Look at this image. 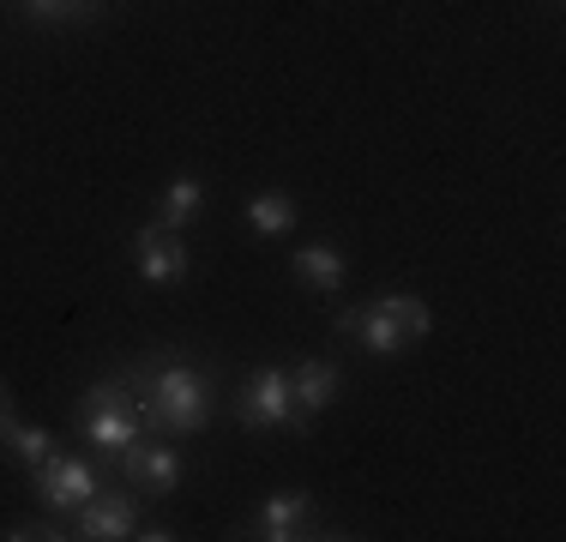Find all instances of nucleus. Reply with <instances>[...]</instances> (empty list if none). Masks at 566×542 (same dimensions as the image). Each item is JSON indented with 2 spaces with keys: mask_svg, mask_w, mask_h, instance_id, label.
<instances>
[{
  "mask_svg": "<svg viewBox=\"0 0 566 542\" xmlns=\"http://www.w3.org/2000/svg\"><path fill=\"white\" fill-rule=\"evenodd\" d=\"M120 379L133 386V410H139L145 434L181 440V434H206L211 416H218V379H211V368L175 356V350L139 356Z\"/></svg>",
  "mask_w": 566,
  "mask_h": 542,
  "instance_id": "1",
  "label": "nucleus"
},
{
  "mask_svg": "<svg viewBox=\"0 0 566 542\" xmlns=\"http://www.w3.org/2000/svg\"><path fill=\"white\" fill-rule=\"evenodd\" d=\"M78 434L97 446V458H120V446H133L145 434L139 410H133V386L127 379H97L78 398Z\"/></svg>",
  "mask_w": 566,
  "mask_h": 542,
  "instance_id": "2",
  "label": "nucleus"
},
{
  "mask_svg": "<svg viewBox=\"0 0 566 542\" xmlns=\"http://www.w3.org/2000/svg\"><path fill=\"white\" fill-rule=\"evenodd\" d=\"M235 416H241L248 428H290V434H307V423H314V416L295 410L290 368H277V362H265V368H253L248 379H241Z\"/></svg>",
  "mask_w": 566,
  "mask_h": 542,
  "instance_id": "3",
  "label": "nucleus"
},
{
  "mask_svg": "<svg viewBox=\"0 0 566 542\" xmlns=\"http://www.w3.org/2000/svg\"><path fill=\"white\" fill-rule=\"evenodd\" d=\"M31 482H36V507H43L49 519H66V512H78L103 488V470L91 465L85 452H55L31 470Z\"/></svg>",
  "mask_w": 566,
  "mask_h": 542,
  "instance_id": "4",
  "label": "nucleus"
},
{
  "mask_svg": "<svg viewBox=\"0 0 566 542\" xmlns=\"http://www.w3.org/2000/svg\"><path fill=\"white\" fill-rule=\"evenodd\" d=\"M115 465H120V477H127L133 488H139V494H157V500L175 494V482L187 477L181 452H175L169 440H145V434H139L133 446H120V458H115Z\"/></svg>",
  "mask_w": 566,
  "mask_h": 542,
  "instance_id": "5",
  "label": "nucleus"
},
{
  "mask_svg": "<svg viewBox=\"0 0 566 542\" xmlns=\"http://www.w3.org/2000/svg\"><path fill=\"white\" fill-rule=\"evenodd\" d=\"M73 519H78L73 536H85V542H120V536H133V524H139V500H133V488H97V494H91Z\"/></svg>",
  "mask_w": 566,
  "mask_h": 542,
  "instance_id": "6",
  "label": "nucleus"
},
{
  "mask_svg": "<svg viewBox=\"0 0 566 542\" xmlns=\"http://www.w3.org/2000/svg\"><path fill=\"white\" fill-rule=\"evenodd\" d=\"M133 271L145 283H181L187 278V241L164 223H139V236H133Z\"/></svg>",
  "mask_w": 566,
  "mask_h": 542,
  "instance_id": "7",
  "label": "nucleus"
},
{
  "mask_svg": "<svg viewBox=\"0 0 566 542\" xmlns=\"http://www.w3.org/2000/svg\"><path fill=\"white\" fill-rule=\"evenodd\" d=\"M338 332L344 337H356L368 356H403L410 350V337H403V325L386 314V302L374 295V302H361V308H344L338 314Z\"/></svg>",
  "mask_w": 566,
  "mask_h": 542,
  "instance_id": "8",
  "label": "nucleus"
},
{
  "mask_svg": "<svg viewBox=\"0 0 566 542\" xmlns=\"http://www.w3.org/2000/svg\"><path fill=\"white\" fill-rule=\"evenodd\" d=\"M253 536L265 542H302V536H332L314 524V500L307 494H272L260 512H253Z\"/></svg>",
  "mask_w": 566,
  "mask_h": 542,
  "instance_id": "9",
  "label": "nucleus"
},
{
  "mask_svg": "<svg viewBox=\"0 0 566 542\" xmlns=\"http://www.w3.org/2000/svg\"><path fill=\"white\" fill-rule=\"evenodd\" d=\"M290 392H295V410L302 416H314V410H326V404H338V392H344V368L338 362H295L290 368Z\"/></svg>",
  "mask_w": 566,
  "mask_h": 542,
  "instance_id": "10",
  "label": "nucleus"
},
{
  "mask_svg": "<svg viewBox=\"0 0 566 542\" xmlns=\"http://www.w3.org/2000/svg\"><path fill=\"white\" fill-rule=\"evenodd\" d=\"M290 265H295V278L307 283V290H319V295H332V290H344V253L338 248H326V241H307V248H295L290 253Z\"/></svg>",
  "mask_w": 566,
  "mask_h": 542,
  "instance_id": "11",
  "label": "nucleus"
},
{
  "mask_svg": "<svg viewBox=\"0 0 566 542\" xmlns=\"http://www.w3.org/2000/svg\"><path fill=\"white\" fill-rule=\"evenodd\" d=\"M0 446H7L12 458H19V465H43V458H55L61 446H55V434L49 428H36V423H19V416L12 410H0Z\"/></svg>",
  "mask_w": 566,
  "mask_h": 542,
  "instance_id": "12",
  "label": "nucleus"
},
{
  "mask_svg": "<svg viewBox=\"0 0 566 542\" xmlns=\"http://www.w3.org/2000/svg\"><path fill=\"white\" fill-rule=\"evenodd\" d=\"M199 211H206V181H199V175H175V181L164 187V206H157L151 223H164V229H175V236H181V229L193 223Z\"/></svg>",
  "mask_w": 566,
  "mask_h": 542,
  "instance_id": "13",
  "label": "nucleus"
},
{
  "mask_svg": "<svg viewBox=\"0 0 566 542\" xmlns=\"http://www.w3.org/2000/svg\"><path fill=\"white\" fill-rule=\"evenodd\" d=\"M295 217H302V206H295V199L283 194V187H265V194H253V199H248V223L260 229V236H290Z\"/></svg>",
  "mask_w": 566,
  "mask_h": 542,
  "instance_id": "14",
  "label": "nucleus"
},
{
  "mask_svg": "<svg viewBox=\"0 0 566 542\" xmlns=\"http://www.w3.org/2000/svg\"><path fill=\"white\" fill-rule=\"evenodd\" d=\"M380 302H386V314H392V320L403 325V337H410V344H416V337L434 332V314H428L422 295H410V290H386Z\"/></svg>",
  "mask_w": 566,
  "mask_h": 542,
  "instance_id": "15",
  "label": "nucleus"
},
{
  "mask_svg": "<svg viewBox=\"0 0 566 542\" xmlns=\"http://www.w3.org/2000/svg\"><path fill=\"white\" fill-rule=\"evenodd\" d=\"M12 7H19L24 19H36V24H66V19H85V12H97L103 0H12Z\"/></svg>",
  "mask_w": 566,
  "mask_h": 542,
  "instance_id": "16",
  "label": "nucleus"
},
{
  "mask_svg": "<svg viewBox=\"0 0 566 542\" xmlns=\"http://www.w3.org/2000/svg\"><path fill=\"white\" fill-rule=\"evenodd\" d=\"M133 536H139V542H169L175 531H169V524H133Z\"/></svg>",
  "mask_w": 566,
  "mask_h": 542,
  "instance_id": "17",
  "label": "nucleus"
},
{
  "mask_svg": "<svg viewBox=\"0 0 566 542\" xmlns=\"http://www.w3.org/2000/svg\"><path fill=\"white\" fill-rule=\"evenodd\" d=\"M0 410H12V392H7V379H0Z\"/></svg>",
  "mask_w": 566,
  "mask_h": 542,
  "instance_id": "18",
  "label": "nucleus"
}]
</instances>
